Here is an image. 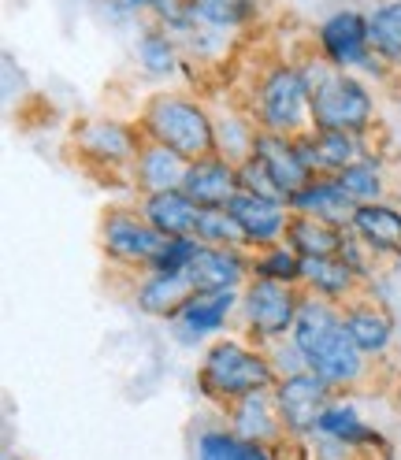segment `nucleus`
<instances>
[{"label":"nucleus","instance_id":"obj_8","mask_svg":"<svg viewBox=\"0 0 401 460\" xmlns=\"http://www.w3.org/2000/svg\"><path fill=\"white\" fill-rule=\"evenodd\" d=\"M101 238H104V252L111 261L130 264V268H146V271L167 242L146 216H130V212H108Z\"/></svg>","mask_w":401,"mask_h":460},{"label":"nucleus","instance_id":"obj_18","mask_svg":"<svg viewBox=\"0 0 401 460\" xmlns=\"http://www.w3.org/2000/svg\"><path fill=\"white\" fill-rule=\"evenodd\" d=\"M238 305V290H197L183 312L175 315V323H179V334L197 341V338H205V334H216L227 327V315L235 312Z\"/></svg>","mask_w":401,"mask_h":460},{"label":"nucleus","instance_id":"obj_35","mask_svg":"<svg viewBox=\"0 0 401 460\" xmlns=\"http://www.w3.org/2000/svg\"><path fill=\"white\" fill-rule=\"evenodd\" d=\"M197 245H200L197 238H167L164 249L156 252V261L149 264V271H186Z\"/></svg>","mask_w":401,"mask_h":460},{"label":"nucleus","instance_id":"obj_30","mask_svg":"<svg viewBox=\"0 0 401 460\" xmlns=\"http://www.w3.org/2000/svg\"><path fill=\"white\" fill-rule=\"evenodd\" d=\"M334 182L346 190L357 205H368V200H379V193H383V171H379V164L376 160H353V164H346L342 171H334Z\"/></svg>","mask_w":401,"mask_h":460},{"label":"nucleus","instance_id":"obj_28","mask_svg":"<svg viewBox=\"0 0 401 460\" xmlns=\"http://www.w3.org/2000/svg\"><path fill=\"white\" fill-rule=\"evenodd\" d=\"M197 460H272V453L238 430H205L197 438Z\"/></svg>","mask_w":401,"mask_h":460},{"label":"nucleus","instance_id":"obj_16","mask_svg":"<svg viewBox=\"0 0 401 460\" xmlns=\"http://www.w3.org/2000/svg\"><path fill=\"white\" fill-rule=\"evenodd\" d=\"M186 271H190L197 290H238V282L249 271V261H245L238 249L205 245V242H200Z\"/></svg>","mask_w":401,"mask_h":460},{"label":"nucleus","instance_id":"obj_22","mask_svg":"<svg viewBox=\"0 0 401 460\" xmlns=\"http://www.w3.org/2000/svg\"><path fill=\"white\" fill-rule=\"evenodd\" d=\"M342 242H346V230L342 226L290 212V223H286V245H290L298 256H338Z\"/></svg>","mask_w":401,"mask_h":460},{"label":"nucleus","instance_id":"obj_33","mask_svg":"<svg viewBox=\"0 0 401 460\" xmlns=\"http://www.w3.org/2000/svg\"><path fill=\"white\" fill-rule=\"evenodd\" d=\"M253 275L256 279H275V282H301V256L290 245H268L261 249V256L253 261Z\"/></svg>","mask_w":401,"mask_h":460},{"label":"nucleus","instance_id":"obj_34","mask_svg":"<svg viewBox=\"0 0 401 460\" xmlns=\"http://www.w3.org/2000/svg\"><path fill=\"white\" fill-rule=\"evenodd\" d=\"M238 179H242V190H245V193L272 197V200H286V193L279 190V182L268 175V167L256 160V156H249V160L238 164ZM286 205H290V200H286Z\"/></svg>","mask_w":401,"mask_h":460},{"label":"nucleus","instance_id":"obj_4","mask_svg":"<svg viewBox=\"0 0 401 460\" xmlns=\"http://www.w3.org/2000/svg\"><path fill=\"white\" fill-rule=\"evenodd\" d=\"M275 364L264 353L245 349L242 341H216L200 364V386L212 397L238 401L245 394L275 390Z\"/></svg>","mask_w":401,"mask_h":460},{"label":"nucleus","instance_id":"obj_7","mask_svg":"<svg viewBox=\"0 0 401 460\" xmlns=\"http://www.w3.org/2000/svg\"><path fill=\"white\" fill-rule=\"evenodd\" d=\"M275 405H279V423L294 435H308L320 427V416L331 409V383L316 371H294L275 383Z\"/></svg>","mask_w":401,"mask_h":460},{"label":"nucleus","instance_id":"obj_2","mask_svg":"<svg viewBox=\"0 0 401 460\" xmlns=\"http://www.w3.org/2000/svg\"><path fill=\"white\" fill-rule=\"evenodd\" d=\"M327 64V60H324ZM308 90H312V127L316 130H350L361 134L376 119V101L368 85L338 67H305Z\"/></svg>","mask_w":401,"mask_h":460},{"label":"nucleus","instance_id":"obj_9","mask_svg":"<svg viewBox=\"0 0 401 460\" xmlns=\"http://www.w3.org/2000/svg\"><path fill=\"white\" fill-rule=\"evenodd\" d=\"M320 52L324 60L338 71H357L368 67L371 52V34H368V15L353 12V8H342L334 15H327L320 22Z\"/></svg>","mask_w":401,"mask_h":460},{"label":"nucleus","instance_id":"obj_15","mask_svg":"<svg viewBox=\"0 0 401 460\" xmlns=\"http://www.w3.org/2000/svg\"><path fill=\"white\" fill-rule=\"evenodd\" d=\"M141 216H146L164 238H197L200 205L186 190H164V193H146Z\"/></svg>","mask_w":401,"mask_h":460},{"label":"nucleus","instance_id":"obj_27","mask_svg":"<svg viewBox=\"0 0 401 460\" xmlns=\"http://www.w3.org/2000/svg\"><path fill=\"white\" fill-rule=\"evenodd\" d=\"M275 416H279V405H275V394H272V390L245 394V397H238L235 430H238L242 438L264 442L268 435H275Z\"/></svg>","mask_w":401,"mask_h":460},{"label":"nucleus","instance_id":"obj_31","mask_svg":"<svg viewBox=\"0 0 401 460\" xmlns=\"http://www.w3.org/2000/svg\"><path fill=\"white\" fill-rule=\"evenodd\" d=\"M197 242H205V245H227V249L249 245V242H245V230H242V223L231 216V208H200Z\"/></svg>","mask_w":401,"mask_h":460},{"label":"nucleus","instance_id":"obj_5","mask_svg":"<svg viewBox=\"0 0 401 460\" xmlns=\"http://www.w3.org/2000/svg\"><path fill=\"white\" fill-rule=\"evenodd\" d=\"M256 123L275 134H305L312 127V90L305 67L275 64L256 90Z\"/></svg>","mask_w":401,"mask_h":460},{"label":"nucleus","instance_id":"obj_1","mask_svg":"<svg viewBox=\"0 0 401 460\" xmlns=\"http://www.w3.org/2000/svg\"><path fill=\"white\" fill-rule=\"evenodd\" d=\"M294 345L301 349L308 371L324 376L331 386H350L364 371V349L350 338L342 312L327 297H301L298 323H294Z\"/></svg>","mask_w":401,"mask_h":460},{"label":"nucleus","instance_id":"obj_32","mask_svg":"<svg viewBox=\"0 0 401 460\" xmlns=\"http://www.w3.org/2000/svg\"><path fill=\"white\" fill-rule=\"evenodd\" d=\"M320 435H331L334 442H346V446H368V442H376L379 446V435L371 427H364V420L353 412V409H327L320 416Z\"/></svg>","mask_w":401,"mask_h":460},{"label":"nucleus","instance_id":"obj_12","mask_svg":"<svg viewBox=\"0 0 401 460\" xmlns=\"http://www.w3.org/2000/svg\"><path fill=\"white\" fill-rule=\"evenodd\" d=\"M183 190L197 200L200 208H227V205H231V197L242 190L238 164L227 160V156H219V153L200 156V160H190V171H186Z\"/></svg>","mask_w":401,"mask_h":460},{"label":"nucleus","instance_id":"obj_13","mask_svg":"<svg viewBox=\"0 0 401 460\" xmlns=\"http://www.w3.org/2000/svg\"><path fill=\"white\" fill-rule=\"evenodd\" d=\"M78 153L97 160L101 167H123L134 164L141 146H138V134L116 119H90L78 130Z\"/></svg>","mask_w":401,"mask_h":460},{"label":"nucleus","instance_id":"obj_3","mask_svg":"<svg viewBox=\"0 0 401 460\" xmlns=\"http://www.w3.org/2000/svg\"><path fill=\"white\" fill-rule=\"evenodd\" d=\"M141 130L149 141L175 149L186 160H200L216 153V123L212 115L190 97L179 93H156L146 111H141Z\"/></svg>","mask_w":401,"mask_h":460},{"label":"nucleus","instance_id":"obj_20","mask_svg":"<svg viewBox=\"0 0 401 460\" xmlns=\"http://www.w3.org/2000/svg\"><path fill=\"white\" fill-rule=\"evenodd\" d=\"M193 294L197 286L190 271H149V279L138 286V305L141 312L160 315V320H175Z\"/></svg>","mask_w":401,"mask_h":460},{"label":"nucleus","instance_id":"obj_6","mask_svg":"<svg viewBox=\"0 0 401 460\" xmlns=\"http://www.w3.org/2000/svg\"><path fill=\"white\" fill-rule=\"evenodd\" d=\"M242 308H245V323L256 338H286V334H294L301 294L290 282L253 279L249 290L242 294Z\"/></svg>","mask_w":401,"mask_h":460},{"label":"nucleus","instance_id":"obj_10","mask_svg":"<svg viewBox=\"0 0 401 460\" xmlns=\"http://www.w3.org/2000/svg\"><path fill=\"white\" fill-rule=\"evenodd\" d=\"M253 156L268 167V175L279 182V190L290 200L305 182H312V167L305 164L301 149H298V137L294 134H275V130H256L253 137Z\"/></svg>","mask_w":401,"mask_h":460},{"label":"nucleus","instance_id":"obj_24","mask_svg":"<svg viewBox=\"0 0 401 460\" xmlns=\"http://www.w3.org/2000/svg\"><path fill=\"white\" fill-rule=\"evenodd\" d=\"M368 34H371V52L383 64L401 71V0H387L368 15Z\"/></svg>","mask_w":401,"mask_h":460},{"label":"nucleus","instance_id":"obj_26","mask_svg":"<svg viewBox=\"0 0 401 460\" xmlns=\"http://www.w3.org/2000/svg\"><path fill=\"white\" fill-rule=\"evenodd\" d=\"M342 323H346L350 338L361 345L364 353H383L390 338H394V323H390V315L379 312V308H350V312H342Z\"/></svg>","mask_w":401,"mask_h":460},{"label":"nucleus","instance_id":"obj_21","mask_svg":"<svg viewBox=\"0 0 401 460\" xmlns=\"http://www.w3.org/2000/svg\"><path fill=\"white\" fill-rule=\"evenodd\" d=\"M186 171H190V160L179 156L175 149L160 146V141H149L141 146L138 160H134V179L146 193H164V190H183L186 182Z\"/></svg>","mask_w":401,"mask_h":460},{"label":"nucleus","instance_id":"obj_23","mask_svg":"<svg viewBox=\"0 0 401 460\" xmlns=\"http://www.w3.org/2000/svg\"><path fill=\"white\" fill-rule=\"evenodd\" d=\"M353 279H357L353 268L342 256H301V282H308L327 301L346 297Z\"/></svg>","mask_w":401,"mask_h":460},{"label":"nucleus","instance_id":"obj_29","mask_svg":"<svg viewBox=\"0 0 401 460\" xmlns=\"http://www.w3.org/2000/svg\"><path fill=\"white\" fill-rule=\"evenodd\" d=\"M190 4L200 19L219 26V31H242L256 19L264 0H190Z\"/></svg>","mask_w":401,"mask_h":460},{"label":"nucleus","instance_id":"obj_17","mask_svg":"<svg viewBox=\"0 0 401 460\" xmlns=\"http://www.w3.org/2000/svg\"><path fill=\"white\" fill-rule=\"evenodd\" d=\"M298 137V149L305 156V164L312 167V175L316 171H342L346 164L361 160V137L350 134V130H316L308 127L305 134H294Z\"/></svg>","mask_w":401,"mask_h":460},{"label":"nucleus","instance_id":"obj_14","mask_svg":"<svg viewBox=\"0 0 401 460\" xmlns=\"http://www.w3.org/2000/svg\"><path fill=\"white\" fill-rule=\"evenodd\" d=\"M290 212L324 219V223H331V226L346 230V226L353 223V216H357V200H353L346 190H342V186L334 182V175H331V179H312V182H305V186L290 197Z\"/></svg>","mask_w":401,"mask_h":460},{"label":"nucleus","instance_id":"obj_25","mask_svg":"<svg viewBox=\"0 0 401 460\" xmlns=\"http://www.w3.org/2000/svg\"><path fill=\"white\" fill-rule=\"evenodd\" d=\"M134 49H138V64L146 67L149 75H171L179 67V60H183V49H179V41L171 38L160 22H153V26H146V31L138 34V41H134Z\"/></svg>","mask_w":401,"mask_h":460},{"label":"nucleus","instance_id":"obj_11","mask_svg":"<svg viewBox=\"0 0 401 460\" xmlns=\"http://www.w3.org/2000/svg\"><path fill=\"white\" fill-rule=\"evenodd\" d=\"M227 208L242 223L249 245L268 249V245H279V238H286V223H290V212H286L290 205H286V200H272V197H256V193L238 190Z\"/></svg>","mask_w":401,"mask_h":460},{"label":"nucleus","instance_id":"obj_19","mask_svg":"<svg viewBox=\"0 0 401 460\" xmlns=\"http://www.w3.org/2000/svg\"><path fill=\"white\" fill-rule=\"evenodd\" d=\"M353 234L379 256H401V212L387 200H368L357 205V216L350 223Z\"/></svg>","mask_w":401,"mask_h":460}]
</instances>
